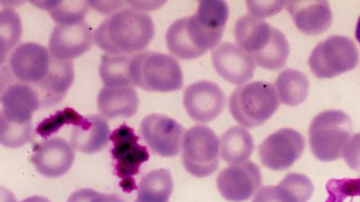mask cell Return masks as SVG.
I'll return each instance as SVG.
<instances>
[{"mask_svg": "<svg viewBox=\"0 0 360 202\" xmlns=\"http://www.w3.org/2000/svg\"><path fill=\"white\" fill-rule=\"evenodd\" d=\"M155 35L152 18L134 8L109 15L95 32L96 45L112 55H131L146 49Z\"/></svg>", "mask_w": 360, "mask_h": 202, "instance_id": "cell-1", "label": "cell"}, {"mask_svg": "<svg viewBox=\"0 0 360 202\" xmlns=\"http://www.w3.org/2000/svg\"><path fill=\"white\" fill-rule=\"evenodd\" d=\"M234 36L237 44L263 69L278 70L287 64L290 53L287 38L262 19L252 15L240 18L234 28Z\"/></svg>", "mask_w": 360, "mask_h": 202, "instance_id": "cell-2", "label": "cell"}, {"mask_svg": "<svg viewBox=\"0 0 360 202\" xmlns=\"http://www.w3.org/2000/svg\"><path fill=\"white\" fill-rule=\"evenodd\" d=\"M131 76L134 86L148 92L178 91L184 83L178 60L157 51H144L133 55Z\"/></svg>", "mask_w": 360, "mask_h": 202, "instance_id": "cell-3", "label": "cell"}, {"mask_svg": "<svg viewBox=\"0 0 360 202\" xmlns=\"http://www.w3.org/2000/svg\"><path fill=\"white\" fill-rule=\"evenodd\" d=\"M281 105L271 83L255 81L240 86L230 96L229 109L234 120L246 128L264 124Z\"/></svg>", "mask_w": 360, "mask_h": 202, "instance_id": "cell-4", "label": "cell"}, {"mask_svg": "<svg viewBox=\"0 0 360 202\" xmlns=\"http://www.w3.org/2000/svg\"><path fill=\"white\" fill-rule=\"evenodd\" d=\"M352 130V119L346 112L340 110L321 112L309 127L311 152L320 161H336L342 156Z\"/></svg>", "mask_w": 360, "mask_h": 202, "instance_id": "cell-5", "label": "cell"}, {"mask_svg": "<svg viewBox=\"0 0 360 202\" xmlns=\"http://www.w3.org/2000/svg\"><path fill=\"white\" fill-rule=\"evenodd\" d=\"M223 35L204 27L195 15L178 19L166 33L169 53L182 60H191L205 55L208 50L219 44Z\"/></svg>", "mask_w": 360, "mask_h": 202, "instance_id": "cell-6", "label": "cell"}, {"mask_svg": "<svg viewBox=\"0 0 360 202\" xmlns=\"http://www.w3.org/2000/svg\"><path fill=\"white\" fill-rule=\"evenodd\" d=\"M359 53L354 41L342 35H333L316 45L308 64L317 79H333L358 66Z\"/></svg>", "mask_w": 360, "mask_h": 202, "instance_id": "cell-7", "label": "cell"}, {"mask_svg": "<svg viewBox=\"0 0 360 202\" xmlns=\"http://www.w3.org/2000/svg\"><path fill=\"white\" fill-rule=\"evenodd\" d=\"M182 162L184 168L198 178L213 175L220 163V140L205 125L192 127L183 139Z\"/></svg>", "mask_w": 360, "mask_h": 202, "instance_id": "cell-8", "label": "cell"}, {"mask_svg": "<svg viewBox=\"0 0 360 202\" xmlns=\"http://www.w3.org/2000/svg\"><path fill=\"white\" fill-rule=\"evenodd\" d=\"M112 156L115 161V171L121 179L120 186L125 192L137 189L134 176L139 174L141 166L150 159L146 147L140 145L139 137L127 124L121 125L112 131Z\"/></svg>", "mask_w": 360, "mask_h": 202, "instance_id": "cell-9", "label": "cell"}, {"mask_svg": "<svg viewBox=\"0 0 360 202\" xmlns=\"http://www.w3.org/2000/svg\"><path fill=\"white\" fill-rule=\"evenodd\" d=\"M305 140L297 130L284 128L269 135L259 147L260 161L274 171L291 168L303 155Z\"/></svg>", "mask_w": 360, "mask_h": 202, "instance_id": "cell-10", "label": "cell"}, {"mask_svg": "<svg viewBox=\"0 0 360 202\" xmlns=\"http://www.w3.org/2000/svg\"><path fill=\"white\" fill-rule=\"evenodd\" d=\"M184 133V128L178 121L164 114H149L141 121V136L160 156H178L181 152Z\"/></svg>", "mask_w": 360, "mask_h": 202, "instance_id": "cell-11", "label": "cell"}, {"mask_svg": "<svg viewBox=\"0 0 360 202\" xmlns=\"http://www.w3.org/2000/svg\"><path fill=\"white\" fill-rule=\"evenodd\" d=\"M0 124L33 126L32 118L41 107L39 93L33 86L15 83L1 95Z\"/></svg>", "mask_w": 360, "mask_h": 202, "instance_id": "cell-12", "label": "cell"}, {"mask_svg": "<svg viewBox=\"0 0 360 202\" xmlns=\"http://www.w3.org/2000/svg\"><path fill=\"white\" fill-rule=\"evenodd\" d=\"M262 171L253 162L247 161L225 168L217 177V188L225 200L243 202L262 188Z\"/></svg>", "mask_w": 360, "mask_h": 202, "instance_id": "cell-13", "label": "cell"}, {"mask_svg": "<svg viewBox=\"0 0 360 202\" xmlns=\"http://www.w3.org/2000/svg\"><path fill=\"white\" fill-rule=\"evenodd\" d=\"M50 51L37 43H25L12 51L8 60L9 69L15 79L31 86H37L49 72Z\"/></svg>", "mask_w": 360, "mask_h": 202, "instance_id": "cell-14", "label": "cell"}, {"mask_svg": "<svg viewBox=\"0 0 360 202\" xmlns=\"http://www.w3.org/2000/svg\"><path fill=\"white\" fill-rule=\"evenodd\" d=\"M183 102L193 121L207 123L220 116L226 98L217 83L201 80L186 89Z\"/></svg>", "mask_w": 360, "mask_h": 202, "instance_id": "cell-15", "label": "cell"}, {"mask_svg": "<svg viewBox=\"0 0 360 202\" xmlns=\"http://www.w3.org/2000/svg\"><path fill=\"white\" fill-rule=\"evenodd\" d=\"M95 34L85 21L73 25H56L49 40V51L57 60H72L83 55L94 44Z\"/></svg>", "mask_w": 360, "mask_h": 202, "instance_id": "cell-16", "label": "cell"}, {"mask_svg": "<svg viewBox=\"0 0 360 202\" xmlns=\"http://www.w3.org/2000/svg\"><path fill=\"white\" fill-rule=\"evenodd\" d=\"M212 62L217 72L231 84H245L253 78L257 64L239 45L223 43L212 51Z\"/></svg>", "mask_w": 360, "mask_h": 202, "instance_id": "cell-17", "label": "cell"}, {"mask_svg": "<svg viewBox=\"0 0 360 202\" xmlns=\"http://www.w3.org/2000/svg\"><path fill=\"white\" fill-rule=\"evenodd\" d=\"M31 161L41 175L58 178L66 175L75 160V152L68 141L53 137L34 144Z\"/></svg>", "mask_w": 360, "mask_h": 202, "instance_id": "cell-18", "label": "cell"}, {"mask_svg": "<svg viewBox=\"0 0 360 202\" xmlns=\"http://www.w3.org/2000/svg\"><path fill=\"white\" fill-rule=\"evenodd\" d=\"M74 75L72 60H57L51 56L49 72L39 84L34 86L39 93L41 107L59 104L73 84Z\"/></svg>", "mask_w": 360, "mask_h": 202, "instance_id": "cell-19", "label": "cell"}, {"mask_svg": "<svg viewBox=\"0 0 360 202\" xmlns=\"http://www.w3.org/2000/svg\"><path fill=\"white\" fill-rule=\"evenodd\" d=\"M285 6L297 27L305 34H323L333 24L328 1H289Z\"/></svg>", "mask_w": 360, "mask_h": 202, "instance_id": "cell-20", "label": "cell"}, {"mask_svg": "<svg viewBox=\"0 0 360 202\" xmlns=\"http://www.w3.org/2000/svg\"><path fill=\"white\" fill-rule=\"evenodd\" d=\"M314 191L313 182L307 175L290 173L278 185L260 189L252 202H308Z\"/></svg>", "mask_w": 360, "mask_h": 202, "instance_id": "cell-21", "label": "cell"}, {"mask_svg": "<svg viewBox=\"0 0 360 202\" xmlns=\"http://www.w3.org/2000/svg\"><path fill=\"white\" fill-rule=\"evenodd\" d=\"M96 102L102 116L112 120L133 117L139 109L140 99L133 86H105L99 92Z\"/></svg>", "mask_w": 360, "mask_h": 202, "instance_id": "cell-22", "label": "cell"}, {"mask_svg": "<svg viewBox=\"0 0 360 202\" xmlns=\"http://www.w3.org/2000/svg\"><path fill=\"white\" fill-rule=\"evenodd\" d=\"M110 139V128L108 121L99 115H89L73 128L70 134V145L84 154L101 152Z\"/></svg>", "mask_w": 360, "mask_h": 202, "instance_id": "cell-23", "label": "cell"}, {"mask_svg": "<svg viewBox=\"0 0 360 202\" xmlns=\"http://www.w3.org/2000/svg\"><path fill=\"white\" fill-rule=\"evenodd\" d=\"M221 159L230 165L247 162L255 149L252 134L243 127L234 126L221 136Z\"/></svg>", "mask_w": 360, "mask_h": 202, "instance_id": "cell-24", "label": "cell"}, {"mask_svg": "<svg viewBox=\"0 0 360 202\" xmlns=\"http://www.w3.org/2000/svg\"><path fill=\"white\" fill-rule=\"evenodd\" d=\"M310 83L300 70L287 69L279 73L276 89L279 100L288 107H297L307 98Z\"/></svg>", "mask_w": 360, "mask_h": 202, "instance_id": "cell-25", "label": "cell"}, {"mask_svg": "<svg viewBox=\"0 0 360 202\" xmlns=\"http://www.w3.org/2000/svg\"><path fill=\"white\" fill-rule=\"evenodd\" d=\"M173 186L169 170H153L141 178L134 202H169Z\"/></svg>", "mask_w": 360, "mask_h": 202, "instance_id": "cell-26", "label": "cell"}, {"mask_svg": "<svg viewBox=\"0 0 360 202\" xmlns=\"http://www.w3.org/2000/svg\"><path fill=\"white\" fill-rule=\"evenodd\" d=\"M131 55L105 54L102 58L99 74L105 86H134L131 76Z\"/></svg>", "mask_w": 360, "mask_h": 202, "instance_id": "cell-27", "label": "cell"}, {"mask_svg": "<svg viewBox=\"0 0 360 202\" xmlns=\"http://www.w3.org/2000/svg\"><path fill=\"white\" fill-rule=\"evenodd\" d=\"M41 9L49 12L57 25H73L83 22L89 12V3L85 1L33 2Z\"/></svg>", "mask_w": 360, "mask_h": 202, "instance_id": "cell-28", "label": "cell"}, {"mask_svg": "<svg viewBox=\"0 0 360 202\" xmlns=\"http://www.w3.org/2000/svg\"><path fill=\"white\" fill-rule=\"evenodd\" d=\"M22 34V25L18 13L6 8L0 12V40H1V62L19 43Z\"/></svg>", "mask_w": 360, "mask_h": 202, "instance_id": "cell-29", "label": "cell"}, {"mask_svg": "<svg viewBox=\"0 0 360 202\" xmlns=\"http://www.w3.org/2000/svg\"><path fill=\"white\" fill-rule=\"evenodd\" d=\"M195 15L209 30L224 35L229 18V6L224 1H201Z\"/></svg>", "mask_w": 360, "mask_h": 202, "instance_id": "cell-30", "label": "cell"}, {"mask_svg": "<svg viewBox=\"0 0 360 202\" xmlns=\"http://www.w3.org/2000/svg\"><path fill=\"white\" fill-rule=\"evenodd\" d=\"M83 119L84 118L74 109L66 108L41 121L37 128V133L41 137L46 139L51 135L58 133L65 125L73 124L74 126H76L82 123Z\"/></svg>", "mask_w": 360, "mask_h": 202, "instance_id": "cell-31", "label": "cell"}, {"mask_svg": "<svg viewBox=\"0 0 360 202\" xmlns=\"http://www.w3.org/2000/svg\"><path fill=\"white\" fill-rule=\"evenodd\" d=\"M326 202H344L348 198L360 197V178L330 179L326 184Z\"/></svg>", "mask_w": 360, "mask_h": 202, "instance_id": "cell-32", "label": "cell"}, {"mask_svg": "<svg viewBox=\"0 0 360 202\" xmlns=\"http://www.w3.org/2000/svg\"><path fill=\"white\" fill-rule=\"evenodd\" d=\"M68 202H127L115 194H104L92 189H80L70 195Z\"/></svg>", "mask_w": 360, "mask_h": 202, "instance_id": "cell-33", "label": "cell"}, {"mask_svg": "<svg viewBox=\"0 0 360 202\" xmlns=\"http://www.w3.org/2000/svg\"><path fill=\"white\" fill-rule=\"evenodd\" d=\"M350 168L360 174V133L353 135L342 154Z\"/></svg>", "mask_w": 360, "mask_h": 202, "instance_id": "cell-34", "label": "cell"}, {"mask_svg": "<svg viewBox=\"0 0 360 202\" xmlns=\"http://www.w3.org/2000/svg\"><path fill=\"white\" fill-rule=\"evenodd\" d=\"M287 5L285 2H247L250 11L252 13L253 17L258 18L271 17L276 13L281 11L283 6Z\"/></svg>", "mask_w": 360, "mask_h": 202, "instance_id": "cell-35", "label": "cell"}, {"mask_svg": "<svg viewBox=\"0 0 360 202\" xmlns=\"http://www.w3.org/2000/svg\"><path fill=\"white\" fill-rule=\"evenodd\" d=\"M22 202H51L48 198L41 196H33L25 198Z\"/></svg>", "mask_w": 360, "mask_h": 202, "instance_id": "cell-36", "label": "cell"}, {"mask_svg": "<svg viewBox=\"0 0 360 202\" xmlns=\"http://www.w3.org/2000/svg\"><path fill=\"white\" fill-rule=\"evenodd\" d=\"M355 36L356 41H358L360 44V17L358 20V24H356V27Z\"/></svg>", "mask_w": 360, "mask_h": 202, "instance_id": "cell-37", "label": "cell"}]
</instances>
